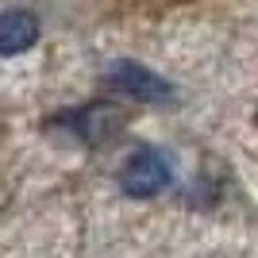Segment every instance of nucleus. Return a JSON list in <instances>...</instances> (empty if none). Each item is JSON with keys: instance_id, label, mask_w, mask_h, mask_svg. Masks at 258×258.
<instances>
[{"instance_id": "f03ea898", "label": "nucleus", "mask_w": 258, "mask_h": 258, "mask_svg": "<svg viewBox=\"0 0 258 258\" xmlns=\"http://www.w3.org/2000/svg\"><path fill=\"white\" fill-rule=\"evenodd\" d=\"M108 85H112V93H119L123 100H135V104H170L177 97L173 81H166L162 74H154L151 66L135 62V58H123L112 66Z\"/></svg>"}, {"instance_id": "f257e3e1", "label": "nucleus", "mask_w": 258, "mask_h": 258, "mask_svg": "<svg viewBox=\"0 0 258 258\" xmlns=\"http://www.w3.org/2000/svg\"><path fill=\"white\" fill-rule=\"evenodd\" d=\"M173 181V166L158 147H135L119 170V189L131 201H151V197L166 193Z\"/></svg>"}, {"instance_id": "7ed1b4c3", "label": "nucleus", "mask_w": 258, "mask_h": 258, "mask_svg": "<svg viewBox=\"0 0 258 258\" xmlns=\"http://www.w3.org/2000/svg\"><path fill=\"white\" fill-rule=\"evenodd\" d=\"M39 16L27 8H4L0 12V58H16V54H27L39 43Z\"/></svg>"}]
</instances>
